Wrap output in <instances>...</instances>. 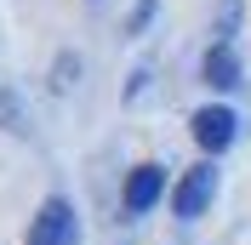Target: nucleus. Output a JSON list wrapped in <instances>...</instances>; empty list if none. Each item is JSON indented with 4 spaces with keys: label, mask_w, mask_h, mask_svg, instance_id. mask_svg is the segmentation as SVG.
<instances>
[{
    "label": "nucleus",
    "mask_w": 251,
    "mask_h": 245,
    "mask_svg": "<svg viewBox=\"0 0 251 245\" xmlns=\"http://www.w3.org/2000/svg\"><path fill=\"white\" fill-rule=\"evenodd\" d=\"M80 240V217H75V205L63 194H51L46 205H40V217L29 222V245H75Z\"/></svg>",
    "instance_id": "f257e3e1"
},
{
    "label": "nucleus",
    "mask_w": 251,
    "mask_h": 245,
    "mask_svg": "<svg viewBox=\"0 0 251 245\" xmlns=\"http://www.w3.org/2000/svg\"><path fill=\"white\" fill-rule=\"evenodd\" d=\"M205 86H217V92H234L240 86V57H234V46H228V40H217V46L205 51Z\"/></svg>",
    "instance_id": "39448f33"
},
{
    "label": "nucleus",
    "mask_w": 251,
    "mask_h": 245,
    "mask_svg": "<svg viewBox=\"0 0 251 245\" xmlns=\"http://www.w3.org/2000/svg\"><path fill=\"white\" fill-rule=\"evenodd\" d=\"M211 194H217V171L211 166H188L177 177V188H172V211L177 217H200L211 205Z\"/></svg>",
    "instance_id": "f03ea898"
},
{
    "label": "nucleus",
    "mask_w": 251,
    "mask_h": 245,
    "mask_svg": "<svg viewBox=\"0 0 251 245\" xmlns=\"http://www.w3.org/2000/svg\"><path fill=\"white\" fill-rule=\"evenodd\" d=\"M160 194H166V171H160V166H137L131 177H126V217L154 211Z\"/></svg>",
    "instance_id": "20e7f679"
},
{
    "label": "nucleus",
    "mask_w": 251,
    "mask_h": 245,
    "mask_svg": "<svg viewBox=\"0 0 251 245\" xmlns=\"http://www.w3.org/2000/svg\"><path fill=\"white\" fill-rule=\"evenodd\" d=\"M234 137H240V120H234V108L211 103V108H200V114H194V143H200L205 154H223V148H234Z\"/></svg>",
    "instance_id": "7ed1b4c3"
}]
</instances>
